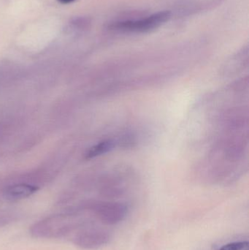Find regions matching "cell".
<instances>
[{"label":"cell","instance_id":"obj_1","mask_svg":"<svg viewBox=\"0 0 249 250\" xmlns=\"http://www.w3.org/2000/svg\"><path fill=\"white\" fill-rule=\"evenodd\" d=\"M86 223L70 214L50 216L36 222L30 228V233L38 239H56L65 237Z\"/></svg>","mask_w":249,"mask_h":250},{"label":"cell","instance_id":"obj_2","mask_svg":"<svg viewBox=\"0 0 249 250\" xmlns=\"http://www.w3.org/2000/svg\"><path fill=\"white\" fill-rule=\"evenodd\" d=\"M111 234L107 229L96 226H80L73 236V243L83 250H96L109 243Z\"/></svg>","mask_w":249,"mask_h":250},{"label":"cell","instance_id":"obj_3","mask_svg":"<svg viewBox=\"0 0 249 250\" xmlns=\"http://www.w3.org/2000/svg\"><path fill=\"white\" fill-rule=\"evenodd\" d=\"M88 209L98 221L107 226H114L124 221L128 214V207L119 202H97L90 204Z\"/></svg>","mask_w":249,"mask_h":250},{"label":"cell","instance_id":"obj_4","mask_svg":"<svg viewBox=\"0 0 249 250\" xmlns=\"http://www.w3.org/2000/svg\"><path fill=\"white\" fill-rule=\"evenodd\" d=\"M170 18L171 13L169 11H161L140 20L125 21L113 23L110 26V29L126 32H149L169 20Z\"/></svg>","mask_w":249,"mask_h":250},{"label":"cell","instance_id":"obj_5","mask_svg":"<svg viewBox=\"0 0 249 250\" xmlns=\"http://www.w3.org/2000/svg\"><path fill=\"white\" fill-rule=\"evenodd\" d=\"M38 190V187L27 184H19L6 188L4 196L8 201H16L29 198Z\"/></svg>","mask_w":249,"mask_h":250},{"label":"cell","instance_id":"obj_6","mask_svg":"<svg viewBox=\"0 0 249 250\" xmlns=\"http://www.w3.org/2000/svg\"><path fill=\"white\" fill-rule=\"evenodd\" d=\"M114 146V143L111 141H102L96 145L91 147L87 151H86V158L91 159L96 156L100 155V154H105L107 151H109L111 148Z\"/></svg>","mask_w":249,"mask_h":250},{"label":"cell","instance_id":"obj_7","mask_svg":"<svg viewBox=\"0 0 249 250\" xmlns=\"http://www.w3.org/2000/svg\"><path fill=\"white\" fill-rule=\"evenodd\" d=\"M217 250H249L248 241H235L222 245Z\"/></svg>","mask_w":249,"mask_h":250},{"label":"cell","instance_id":"obj_8","mask_svg":"<svg viewBox=\"0 0 249 250\" xmlns=\"http://www.w3.org/2000/svg\"><path fill=\"white\" fill-rule=\"evenodd\" d=\"M90 22L89 19L86 18H76L73 19L70 22V27L73 29H77V30H83L89 27Z\"/></svg>","mask_w":249,"mask_h":250},{"label":"cell","instance_id":"obj_9","mask_svg":"<svg viewBox=\"0 0 249 250\" xmlns=\"http://www.w3.org/2000/svg\"><path fill=\"white\" fill-rule=\"evenodd\" d=\"M58 1L61 4H69V3L73 2L75 0H58Z\"/></svg>","mask_w":249,"mask_h":250}]
</instances>
